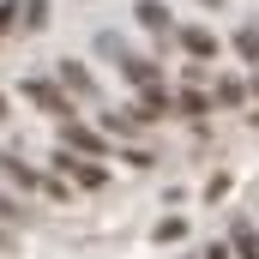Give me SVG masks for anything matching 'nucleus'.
Masks as SVG:
<instances>
[{"label": "nucleus", "mask_w": 259, "mask_h": 259, "mask_svg": "<svg viewBox=\"0 0 259 259\" xmlns=\"http://www.w3.org/2000/svg\"><path fill=\"white\" fill-rule=\"evenodd\" d=\"M24 97H30L42 115H55V121H72V97H66L61 84H49V78H24Z\"/></svg>", "instance_id": "nucleus-1"}, {"label": "nucleus", "mask_w": 259, "mask_h": 259, "mask_svg": "<svg viewBox=\"0 0 259 259\" xmlns=\"http://www.w3.org/2000/svg\"><path fill=\"white\" fill-rule=\"evenodd\" d=\"M55 175L78 181V187H103V181H109V169H103V163H84L78 151H55Z\"/></svg>", "instance_id": "nucleus-2"}, {"label": "nucleus", "mask_w": 259, "mask_h": 259, "mask_svg": "<svg viewBox=\"0 0 259 259\" xmlns=\"http://www.w3.org/2000/svg\"><path fill=\"white\" fill-rule=\"evenodd\" d=\"M61 151H78V157H103V151H109V139H103V133H91L84 121H61Z\"/></svg>", "instance_id": "nucleus-3"}, {"label": "nucleus", "mask_w": 259, "mask_h": 259, "mask_svg": "<svg viewBox=\"0 0 259 259\" xmlns=\"http://www.w3.org/2000/svg\"><path fill=\"white\" fill-rule=\"evenodd\" d=\"M0 175H6V181H18V187H42V193H61V181H49V175H36L30 163H18V151H0Z\"/></svg>", "instance_id": "nucleus-4"}, {"label": "nucleus", "mask_w": 259, "mask_h": 259, "mask_svg": "<svg viewBox=\"0 0 259 259\" xmlns=\"http://www.w3.org/2000/svg\"><path fill=\"white\" fill-rule=\"evenodd\" d=\"M121 78H127L133 91H157V84H163V66L151 61V55H127V61H121Z\"/></svg>", "instance_id": "nucleus-5"}, {"label": "nucleus", "mask_w": 259, "mask_h": 259, "mask_svg": "<svg viewBox=\"0 0 259 259\" xmlns=\"http://www.w3.org/2000/svg\"><path fill=\"white\" fill-rule=\"evenodd\" d=\"M133 18H139V24H145L151 36L175 42V18H169V6H163V0H139V6H133Z\"/></svg>", "instance_id": "nucleus-6"}, {"label": "nucleus", "mask_w": 259, "mask_h": 259, "mask_svg": "<svg viewBox=\"0 0 259 259\" xmlns=\"http://www.w3.org/2000/svg\"><path fill=\"white\" fill-rule=\"evenodd\" d=\"M55 78H61L66 97H84V103L97 97V78H91V66H84V61H61V72H55Z\"/></svg>", "instance_id": "nucleus-7"}, {"label": "nucleus", "mask_w": 259, "mask_h": 259, "mask_svg": "<svg viewBox=\"0 0 259 259\" xmlns=\"http://www.w3.org/2000/svg\"><path fill=\"white\" fill-rule=\"evenodd\" d=\"M175 42H181L193 61H217V36H211L205 24H181V30H175Z\"/></svg>", "instance_id": "nucleus-8"}, {"label": "nucleus", "mask_w": 259, "mask_h": 259, "mask_svg": "<svg viewBox=\"0 0 259 259\" xmlns=\"http://www.w3.org/2000/svg\"><path fill=\"white\" fill-rule=\"evenodd\" d=\"M169 109H175V97H169V91L157 84V91H139V109H133V121L145 127V121H163Z\"/></svg>", "instance_id": "nucleus-9"}, {"label": "nucleus", "mask_w": 259, "mask_h": 259, "mask_svg": "<svg viewBox=\"0 0 259 259\" xmlns=\"http://www.w3.org/2000/svg\"><path fill=\"white\" fill-rule=\"evenodd\" d=\"M229 247H235V259H259V229L247 223V217L229 223Z\"/></svg>", "instance_id": "nucleus-10"}, {"label": "nucleus", "mask_w": 259, "mask_h": 259, "mask_svg": "<svg viewBox=\"0 0 259 259\" xmlns=\"http://www.w3.org/2000/svg\"><path fill=\"white\" fill-rule=\"evenodd\" d=\"M175 115H187V121L211 115V97H205V91H193V84H187V91H175Z\"/></svg>", "instance_id": "nucleus-11"}, {"label": "nucleus", "mask_w": 259, "mask_h": 259, "mask_svg": "<svg viewBox=\"0 0 259 259\" xmlns=\"http://www.w3.org/2000/svg\"><path fill=\"white\" fill-rule=\"evenodd\" d=\"M211 97H217V109H241V103H247V84H241V78H217Z\"/></svg>", "instance_id": "nucleus-12"}, {"label": "nucleus", "mask_w": 259, "mask_h": 259, "mask_svg": "<svg viewBox=\"0 0 259 259\" xmlns=\"http://www.w3.org/2000/svg\"><path fill=\"white\" fill-rule=\"evenodd\" d=\"M235 55H241L247 66H259V30H253V24H241V30H235Z\"/></svg>", "instance_id": "nucleus-13"}, {"label": "nucleus", "mask_w": 259, "mask_h": 259, "mask_svg": "<svg viewBox=\"0 0 259 259\" xmlns=\"http://www.w3.org/2000/svg\"><path fill=\"white\" fill-rule=\"evenodd\" d=\"M49 24V0H24V30H42Z\"/></svg>", "instance_id": "nucleus-14"}, {"label": "nucleus", "mask_w": 259, "mask_h": 259, "mask_svg": "<svg viewBox=\"0 0 259 259\" xmlns=\"http://www.w3.org/2000/svg\"><path fill=\"white\" fill-rule=\"evenodd\" d=\"M12 24H24V6H18V0H0V36H6Z\"/></svg>", "instance_id": "nucleus-15"}, {"label": "nucleus", "mask_w": 259, "mask_h": 259, "mask_svg": "<svg viewBox=\"0 0 259 259\" xmlns=\"http://www.w3.org/2000/svg\"><path fill=\"white\" fill-rule=\"evenodd\" d=\"M103 127L115 133V139H127V133H133V127H139V121H133V115H115V109H109V115H103Z\"/></svg>", "instance_id": "nucleus-16"}, {"label": "nucleus", "mask_w": 259, "mask_h": 259, "mask_svg": "<svg viewBox=\"0 0 259 259\" xmlns=\"http://www.w3.org/2000/svg\"><path fill=\"white\" fill-rule=\"evenodd\" d=\"M181 235H187L181 217H163V223H157V241H181Z\"/></svg>", "instance_id": "nucleus-17"}, {"label": "nucleus", "mask_w": 259, "mask_h": 259, "mask_svg": "<svg viewBox=\"0 0 259 259\" xmlns=\"http://www.w3.org/2000/svg\"><path fill=\"white\" fill-rule=\"evenodd\" d=\"M0 223H24V205H12L6 193H0Z\"/></svg>", "instance_id": "nucleus-18"}, {"label": "nucleus", "mask_w": 259, "mask_h": 259, "mask_svg": "<svg viewBox=\"0 0 259 259\" xmlns=\"http://www.w3.org/2000/svg\"><path fill=\"white\" fill-rule=\"evenodd\" d=\"M199 259H235V247H229V241H211V247H205Z\"/></svg>", "instance_id": "nucleus-19"}, {"label": "nucleus", "mask_w": 259, "mask_h": 259, "mask_svg": "<svg viewBox=\"0 0 259 259\" xmlns=\"http://www.w3.org/2000/svg\"><path fill=\"white\" fill-rule=\"evenodd\" d=\"M0 121H6V97H0Z\"/></svg>", "instance_id": "nucleus-20"}, {"label": "nucleus", "mask_w": 259, "mask_h": 259, "mask_svg": "<svg viewBox=\"0 0 259 259\" xmlns=\"http://www.w3.org/2000/svg\"><path fill=\"white\" fill-rule=\"evenodd\" d=\"M205 6H223V0H205Z\"/></svg>", "instance_id": "nucleus-21"}, {"label": "nucleus", "mask_w": 259, "mask_h": 259, "mask_svg": "<svg viewBox=\"0 0 259 259\" xmlns=\"http://www.w3.org/2000/svg\"><path fill=\"white\" fill-rule=\"evenodd\" d=\"M253 91H259V78H253Z\"/></svg>", "instance_id": "nucleus-22"}, {"label": "nucleus", "mask_w": 259, "mask_h": 259, "mask_svg": "<svg viewBox=\"0 0 259 259\" xmlns=\"http://www.w3.org/2000/svg\"><path fill=\"white\" fill-rule=\"evenodd\" d=\"M0 241H6V235H0Z\"/></svg>", "instance_id": "nucleus-23"}]
</instances>
